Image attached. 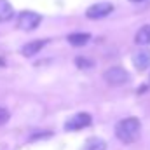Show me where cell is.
<instances>
[{
    "mask_svg": "<svg viewBox=\"0 0 150 150\" xmlns=\"http://www.w3.org/2000/svg\"><path fill=\"white\" fill-rule=\"evenodd\" d=\"M140 133H142V122L136 117H126L119 120V124L115 126V136L126 145L134 143L140 138Z\"/></svg>",
    "mask_w": 150,
    "mask_h": 150,
    "instance_id": "1",
    "label": "cell"
},
{
    "mask_svg": "<svg viewBox=\"0 0 150 150\" xmlns=\"http://www.w3.org/2000/svg\"><path fill=\"white\" fill-rule=\"evenodd\" d=\"M40 21H42V16H40V14L32 12V11H25V12H21V14L18 16L16 25H18V28L23 30V32H32V30H35L38 25H40Z\"/></svg>",
    "mask_w": 150,
    "mask_h": 150,
    "instance_id": "2",
    "label": "cell"
},
{
    "mask_svg": "<svg viewBox=\"0 0 150 150\" xmlns=\"http://www.w3.org/2000/svg\"><path fill=\"white\" fill-rule=\"evenodd\" d=\"M103 79L107 84L110 86H124L129 82V74L126 68L122 67H110L105 74H103Z\"/></svg>",
    "mask_w": 150,
    "mask_h": 150,
    "instance_id": "3",
    "label": "cell"
},
{
    "mask_svg": "<svg viewBox=\"0 0 150 150\" xmlns=\"http://www.w3.org/2000/svg\"><path fill=\"white\" fill-rule=\"evenodd\" d=\"M93 122V117L86 112H80V113H75L72 115L67 122H65V129L67 131H79V129H84L87 126H91Z\"/></svg>",
    "mask_w": 150,
    "mask_h": 150,
    "instance_id": "4",
    "label": "cell"
},
{
    "mask_svg": "<svg viewBox=\"0 0 150 150\" xmlns=\"http://www.w3.org/2000/svg\"><path fill=\"white\" fill-rule=\"evenodd\" d=\"M112 11L113 5L110 2H98V4H93L91 7H87L86 16L89 19H101V18H107Z\"/></svg>",
    "mask_w": 150,
    "mask_h": 150,
    "instance_id": "5",
    "label": "cell"
},
{
    "mask_svg": "<svg viewBox=\"0 0 150 150\" xmlns=\"http://www.w3.org/2000/svg\"><path fill=\"white\" fill-rule=\"evenodd\" d=\"M133 63H134V67H136L138 72L147 70L150 67V49L143 47V49L136 51V52L133 54Z\"/></svg>",
    "mask_w": 150,
    "mask_h": 150,
    "instance_id": "6",
    "label": "cell"
},
{
    "mask_svg": "<svg viewBox=\"0 0 150 150\" xmlns=\"http://www.w3.org/2000/svg\"><path fill=\"white\" fill-rule=\"evenodd\" d=\"M47 44V40H44V38H40V40H33V42H28V44H25L23 45V49H21V54L25 56V58H32V56H35L38 51L44 47Z\"/></svg>",
    "mask_w": 150,
    "mask_h": 150,
    "instance_id": "7",
    "label": "cell"
},
{
    "mask_svg": "<svg viewBox=\"0 0 150 150\" xmlns=\"http://www.w3.org/2000/svg\"><path fill=\"white\" fill-rule=\"evenodd\" d=\"M134 42H136L138 45H142V47L150 45V25L142 26V28L136 32V35H134Z\"/></svg>",
    "mask_w": 150,
    "mask_h": 150,
    "instance_id": "8",
    "label": "cell"
},
{
    "mask_svg": "<svg viewBox=\"0 0 150 150\" xmlns=\"http://www.w3.org/2000/svg\"><path fill=\"white\" fill-rule=\"evenodd\" d=\"M80 150H107V142L98 136H93L84 143V147Z\"/></svg>",
    "mask_w": 150,
    "mask_h": 150,
    "instance_id": "9",
    "label": "cell"
},
{
    "mask_svg": "<svg viewBox=\"0 0 150 150\" xmlns=\"http://www.w3.org/2000/svg\"><path fill=\"white\" fill-rule=\"evenodd\" d=\"M14 18V9L7 0H0V23H5Z\"/></svg>",
    "mask_w": 150,
    "mask_h": 150,
    "instance_id": "10",
    "label": "cell"
},
{
    "mask_svg": "<svg viewBox=\"0 0 150 150\" xmlns=\"http://www.w3.org/2000/svg\"><path fill=\"white\" fill-rule=\"evenodd\" d=\"M91 40V35L89 33H70L68 35V42L75 45V47H82V45H86L87 42Z\"/></svg>",
    "mask_w": 150,
    "mask_h": 150,
    "instance_id": "11",
    "label": "cell"
},
{
    "mask_svg": "<svg viewBox=\"0 0 150 150\" xmlns=\"http://www.w3.org/2000/svg\"><path fill=\"white\" fill-rule=\"evenodd\" d=\"M75 63L79 65V68H89V67H93V65H94L93 61L84 59V58H77V59H75Z\"/></svg>",
    "mask_w": 150,
    "mask_h": 150,
    "instance_id": "12",
    "label": "cell"
},
{
    "mask_svg": "<svg viewBox=\"0 0 150 150\" xmlns=\"http://www.w3.org/2000/svg\"><path fill=\"white\" fill-rule=\"evenodd\" d=\"M7 120H9V112H7L5 108H2V107H0V126H2V124H5Z\"/></svg>",
    "mask_w": 150,
    "mask_h": 150,
    "instance_id": "13",
    "label": "cell"
},
{
    "mask_svg": "<svg viewBox=\"0 0 150 150\" xmlns=\"http://www.w3.org/2000/svg\"><path fill=\"white\" fill-rule=\"evenodd\" d=\"M131 2H142V0H131Z\"/></svg>",
    "mask_w": 150,
    "mask_h": 150,
    "instance_id": "14",
    "label": "cell"
}]
</instances>
